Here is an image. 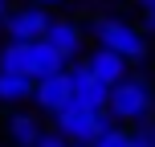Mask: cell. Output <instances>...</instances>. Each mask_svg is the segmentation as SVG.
Segmentation results:
<instances>
[{
  "mask_svg": "<svg viewBox=\"0 0 155 147\" xmlns=\"http://www.w3.org/2000/svg\"><path fill=\"white\" fill-rule=\"evenodd\" d=\"M74 94H70V82H65V70L53 74V78H41V82H33V94H29V106L33 115L45 123V119H57L61 110H70Z\"/></svg>",
  "mask_w": 155,
  "mask_h": 147,
  "instance_id": "cell-6",
  "label": "cell"
},
{
  "mask_svg": "<svg viewBox=\"0 0 155 147\" xmlns=\"http://www.w3.org/2000/svg\"><path fill=\"white\" fill-rule=\"evenodd\" d=\"M131 147H151V143L143 139V135H135V131H131Z\"/></svg>",
  "mask_w": 155,
  "mask_h": 147,
  "instance_id": "cell-19",
  "label": "cell"
},
{
  "mask_svg": "<svg viewBox=\"0 0 155 147\" xmlns=\"http://www.w3.org/2000/svg\"><path fill=\"white\" fill-rule=\"evenodd\" d=\"M8 8H12V0H0V21L8 16Z\"/></svg>",
  "mask_w": 155,
  "mask_h": 147,
  "instance_id": "cell-20",
  "label": "cell"
},
{
  "mask_svg": "<svg viewBox=\"0 0 155 147\" xmlns=\"http://www.w3.org/2000/svg\"><path fill=\"white\" fill-rule=\"evenodd\" d=\"M139 29L147 33V41H151V37H155V16H143V21H139Z\"/></svg>",
  "mask_w": 155,
  "mask_h": 147,
  "instance_id": "cell-16",
  "label": "cell"
},
{
  "mask_svg": "<svg viewBox=\"0 0 155 147\" xmlns=\"http://www.w3.org/2000/svg\"><path fill=\"white\" fill-rule=\"evenodd\" d=\"M106 127H110L106 110H78V106H70V110H61V115L53 119V131L70 147H90Z\"/></svg>",
  "mask_w": 155,
  "mask_h": 147,
  "instance_id": "cell-3",
  "label": "cell"
},
{
  "mask_svg": "<svg viewBox=\"0 0 155 147\" xmlns=\"http://www.w3.org/2000/svg\"><path fill=\"white\" fill-rule=\"evenodd\" d=\"M53 12L49 8H37V4H21V8H8V16L0 21L4 29V41H21V45H33V41L45 37Z\"/></svg>",
  "mask_w": 155,
  "mask_h": 147,
  "instance_id": "cell-5",
  "label": "cell"
},
{
  "mask_svg": "<svg viewBox=\"0 0 155 147\" xmlns=\"http://www.w3.org/2000/svg\"><path fill=\"white\" fill-rule=\"evenodd\" d=\"M135 8H139L143 16H155V0H135Z\"/></svg>",
  "mask_w": 155,
  "mask_h": 147,
  "instance_id": "cell-15",
  "label": "cell"
},
{
  "mask_svg": "<svg viewBox=\"0 0 155 147\" xmlns=\"http://www.w3.org/2000/svg\"><path fill=\"white\" fill-rule=\"evenodd\" d=\"M65 82H70V94H74L70 106H78V110H106V90L86 74L82 62L65 65Z\"/></svg>",
  "mask_w": 155,
  "mask_h": 147,
  "instance_id": "cell-8",
  "label": "cell"
},
{
  "mask_svg": "<svg viewBox=\"0 0 155 147\" xmlns=\"http://www.w3.org/2000/svg\"><path fill=\"white\" fill-rule=\"evenodd\" d=\"M135 135H143V139H147V143L155 147V123H147V127H139V131H135Z\"/></svg>",
  "mask_w": 155,
  "mask_h": 147,
  "instance_id": "cell-17",
  "label": "cell"
},
{
  "mask_svg": "<svg viewBox=\"0 0 155 147\" xmlns=\"http://www.w3.org/2000/svg\"><path fill=\"white\" fill-rule=\"evenodd\" d=\"M82 65H86V74L94 78V82L102 86V90H110V86H118L127 74H131V65L123 62L118 53H110V49H102V45H90L82 53Z\"/></svg>",
  "mask_w": 155,
  "mask_h": 147,
  "instance_id": "cell-7",
  "label": "cell"
},
{
  "mask_svg": "<svg viewBox=\"0 0 155 147\" xmlns=\"http://www.w3.org/2000/svg\"><path fill=\"white\" fill-rule=\"evenodd\" d=\"M106 119L114 127L139 131L155 123V78L147 70H131L118 86L106 90Z\"/></svg>",
  "mask_w": 155,
  "mask_h": 147,
  "instance_id": "cell-1",
  "label": "cell"
},
{
  "mask_svg": "<svg viewBox=\"0 0 155 147\" xmlns=\"http://www.w3.org/2000/svg\"><path fill=\"white\" fill-rule=\"evenodd\" d=\"M61 70H65V62L45 45V41H33V45H29V82L53 78V74H61Z\"/></svg>",
  "mask_w": 155,
  "mask_h": 147,
  "instance_id": "cell-10",
  "label": "cell"
},
{
  "mask_svg": "<svg viewBox=\"0 0 155 147\" xmlns=\"http://www.w3.org/2000/svg\"><path fill=\"white\" fill-rule=\"evenodd\" d=\"M29 94H33V82H29V78H8V74H0V106H4V110L29 106Z\"/></svg>",
  "mask_w": 155,
  "mask_h": 147,
  "instance_id": "cell-12",
  "label": "cell"
},
{
  "mask_svg": "<svg viewBox=\"0 0 155 147\" xmlns=\"http://www.w3.org/2000/svg\"><path fill=\"white\" fill-rule=\"evenodd\" d=\"M0 74L29 78V45H21V41H0Z\"/></svg>",
  "mask_w": 155,
  "mask_h": 147,
  "instance_id": "cell-11",
  "label": "cell"
},
{
  "mask_svg": "<svg viewBox=\"0 0 155 147\" xmlns=\"http://www.w3.org/2000/svg\"><path fill=\"white\" fill-rule=\"evenodd\" d=\"M41 131H45V123L33 110H8L4 115V143L8 147H37Z\"/></svg>",
  "mask_w": 155,
  "mask_h": 147,
  "instance_id": "cell-9",
  "label": "cell"
},
{
  "mask_svg": "<svg viewBox=\"0 0 155 147\" xmlns=\"http://www.w3.org/2000/svg\"><path fill=\"white\" fill-rule=\"evenodd\" d=\"M25 4H37V8H49V12H53V8L65 4V0H25Z\"/></svg>",
  "mask_w": 155,
  "mask_h": 147,
  "instance_id": "cell-18",
  "label": "cell"
},
{
  "mask_svg": "<svg viewBox=\"0 0 155 147\" xmlns=\"http://www.w3.org/2000/svg\"><path fill=\"white\" fill-rule=\"evenodd\" d=\"M90 147H131V131H127V127H114L110 123L106 131L98 135V139H94Z\"/></svg>",
  "mask_w": 155,
  "mask_h": 147,
  "instance_id": "cell-13",
  "label": "cell"
},
{
  "mask_svg": "<svg viewBox=\"0 0 155 147\" xmlns=\"http://www.w3.org/2000/svg\"><path fill=\"white\" fill-rule=\"evenodd\" d=\"M86 37H90V45H102V49H110V53H118L131 70H143V65L151 62L147 33L139 29V21H131V16H123V12H98L86 25Z\"/></svg>",
  "mask_w": 155,
  "mask_h": 147,
  "instance_id": "cell-2",
  "label": "cell"
},
{
  "mask_svg": "<svg viewBox=\"0 0 155 147\" xmlns=\"http://www.w3.org/2000/svg\"><path fill=\"white\" fill-rule=\"evenodd\" d=\"M37 147H70V143H65L53 127H45V131H41V139H37Z\"/></svg>",
  "mask_w": 155,
  "mask_h": 147,
  "instance_id": "cell-14",
  "label": "cell"
},
{
  "mask_svg": "<svg viewBox=\"0 0 155 147\" xmlns=\"http://www.w3.org/2000/svg\"><path fill=\"white\" fill-rule=\"evenodd\" d=\"M41 41H45V45L53 49V53L61 57L65 65L82 62V53L90 49V37H86V25H82V21H74V16H53Z\"/></svg>",
  "mask_w": 155,
  "mask_h": 147,
  "instance_id": "cell-4",
  "label": "cell"
}]
</instances>
